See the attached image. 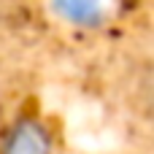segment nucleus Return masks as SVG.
I'll return each mask as SVG.
<instances>
[{"mask_svg":"<svg viewBox=\"0 0 154 154\" xmlns=\"http://www.w3.org/2000/svg\"><path fill=\"white\" fill-rule=\"evenodd\" d=\"M54 11L76 24H89L100 14V0H51Z\"/></svg>","mask_w":154,"mask_h":154,"instance_id":"nucleus-2","label":"nucleus"},{"mask_svg":"<svg viewBox=\"0 0 154 154\" xmlns=\"http://www.w3.org/2000/svg\"><path fill=\"white\" fill-rule=\"evenodd\" d=\"M0 154H51V135L43 122L22 119L8 130Z\"/></svg>","mask_w":154,"mask_h":154,"instance_id":"nucleus-1","label":"nucleus"}]
</instances>
